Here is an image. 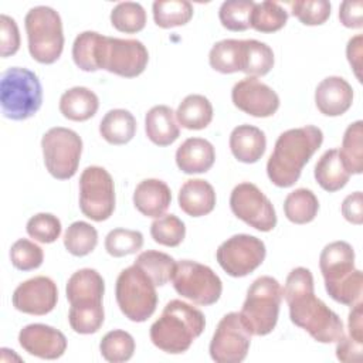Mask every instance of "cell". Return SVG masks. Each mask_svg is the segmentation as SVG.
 Listing matches in <instances>:
<instances>
[{"label": "cell", "instance_id": "obj_1", "mask_svg": "<svg viewBox=\"0 0 363 363\" xmlns=\"http://www.w3.org/2000/svg\"><path fill=\"white\" fill-rule=\"evenodd\" d=\"M282 298L289 306L291 322L306 330L319 343L342 339V319L322 299L315 296L313 275L305 267L294 268L282 288Z\"/></svg>", "mask_w": 363, "mask_h": 363}, {"label": "cell", "instance_id": "obj_2", "mask_svg": "<svg viewBox=\"0 0 363 363\" xmlns=\"http://www.w3.org/2000/svg\"><path fill=\"white\" fill-rule=\"evenodd\" d=\"M322 142L323 132L313 125L282 132L267 162L268 179L278 187L294 186Z\"/></svg>", "mask_w": 363, "mask_h": 363}, {"label": "cell", "instance_id": "obj_3", "mask_svg": "<svg viewBox=\"0 0 363 363\" xmlns=\"http://www.w3.org/2000/svg\"><path fill=\"white\" fill-rule=\"evenodd\" d=\"M206 318L201 311L180 299L166 303L162 315L150 326V340L160 350L180 354L203 333Z\"/></svg>", "mask_w": 363, "mask_h": 363}, {"label": "cell", "instance_id": "obj_4", "mask_svg": "<svg viewBox=\"0 0 363 363\" xmlns=\"http://www.w3.org/2000/svg\"><path fill=\"white\" fill-rule=\"evenodd\" d=\"M43 104V86L38 77L23 67H10L1 72V112L11 121L34 116Z\"/></svg>", "mask_w": 363, "mask_h": 363}, {"label": "cell", "instance_id": "obj_5", "mask_svg": "<svg viewBox=\"0 0 363 363\" xmlns=\"http://www.w3.org/2000/svg\"><path fill=\"white\" fill-rule=\"evenodd\" d=\"M281 302L282 286L275 278L262 275L250 285L238 313L251 336H265L275 329Z\"/></svg>", "mask_w": 363, "mask_h": 363}, {"label": "cell", "instance_id": "obj_6", "mask_svg": "<svg viewBox=\"0 0 363 363\" xmlns=\"http://www.w3.org/2000/svg\"><path fill=\"white\" fill-rule=\"evenodd\" d=\"M30 55L40 64L55 62L64 50L62 21L52 7L35 6L24 18Z\"/></svg>", "mask_w": 363, "mask_h": 363}, {"label": "cell", "instance_id": "obj_7", "mask_svg": "<svg viewBox=\"0 0 363 363\" xmlns=\"http://www.w3.org/2000/svg\"><path fill=\"white\" fill-rule=\"evenodd\" d=\"M115 295L121 312L132 322L147 320L157 306L156 285L136 264L121 271Z\"/></svg>", "mask_w": 363, "mask_h": 363}, {"label": "cell", "instance_id": "obj_8", "mask_svg": "<svg viewBox=\"0 0 363 363\" xmlns=\"http://www.w3.org/2000/svg\"><path fill=\"white\" fill-rule=\"evenodd\" d=\"M44 164L48 173L58 180L71 179L79 164L82 153L81 136L68 128L48 129L41 139Z\"/></svg>", "mask_w": 363, "mask_h": 363}, {"label": "cell", "instance_id": "obj_9", "mask_svg": "<svg viewBox=\"0 0 363 363\" xmlns=\"http://www.w3.org/2000/svg\"><path fill=\"white\" fill-rule=\"evenodd\" d=\"M149 61L147 48L135 38L102 35L98 48V68L123 78L140 75Z\"/></svg>", "mask_w": 363, "mask_h": 363}, {"label": "cell", "instance_id": "obj_10", "mask_svg": "<svg viewBox=\"0 0 363 363\" xmlns=\"http://www.w3.org/2000/svg\"><path fill=\"white\" fill-rule=\"evenodd\" d=\"M172 282L179 295L201 306L216 303L223 292L220 277L210 267L191 259L176 264Z\"/></svg>", "mask_w": 363, "mask_h": 363}, {"label": "cell", "instance_id": "obj_11", "mask_svg": "<svg viewBox=\"0 0 363 363\" xmlns=\"http://www.w3.org/2000/svg\"><path fill=\"white\" fill-rule=\"evenodd\" d=\"M79 208L94 221L108 220L115 210V186L109 172L88 166L79 177Z\"/></svg>", "mask_w": 363, "mask_h": 363}, {"label": "cell", "instance_id": "obj_12", "mask_svg": "<svg viewBox=\"0 0 363 363\" xmlns=\"http://www.w3.org/2000/svg\"><path fill=\"white\" fill-rule=\"evenodd\" d=\"M265 255L264 241L250 234H235L227 238L216 252L218 265L234 278L254 272L264 262Z\"/></svg>", "mask_w": 363, "mask_h": 363}, {"label": "cell", "instance_id": "obj_13", "mask_svg": "<svg viewBox=\"0 0 363 363\" xmlns=\"http://www.w3.org/2000/svg\"><path fill=\"white\" fill-rule=\"evenodd\" d=\"M233 214L250 227L268 233L277 225V213L269 199L250 182L237 184L230 196Z\"/></svg>", "mask_w": 363, "mask_h": 363}, {"label": "cell", "instance_id": "obj_14", "mask_svg": "<svg viewBox=\"0 0 363 363\" xmlns=\"http://www.w3.org/2000/svg\"><path fill=\"white\" fill-rule=\"evenodd\" d=\"M251 333L244 326L238 312L221 318L210 342V356L217 363H240L250 350Z\"/></svg>", "mask_w": 363, "mask_h": 363}, {"label": "cell", "instance_id": "obj_15", "mask_svg": "<svg viewBox=\"0 0 363 363\" xmlns=\"http://www.w3.org/2000/svg\"><path fill=\"white\" fill-rule=\"evenodd\" d=\"M231 101L235 108L255 118L272 116L279 108L278 94L255 77L238 81L233 86Z\"/></svg>", "mask_w": 363, "mask_h": 363}, {"label": "cell", "instance_id": "obj_16", "mask_svg": "<svg viewBox=\"0 0 363 363\" xmlns=\"http://www.w3.org/2000/svg\"><path fill=\"white\" fill-rule=\"evenodd\" d=\"M13 306L28 315H47L58 302V289L48 277H34L21 282L13 292Z\"/></svg>", "mask_w": 363, "mask_h": 363}, {"label": "cell", "instance_id": "obj_17", "mask_svg": "<svg viewBox=\"0 0 363 363\" xmlns=\"http://www.w3.org/2000/svg\"><path fill=\"white\" fill-rule=\"evenodd\" d=\"M18 343L27 353L47 360L61 357L67 349L65 335L44 323L24 326L18 333Z\"/></svg>", "mask_w": 363, "mask_h": 363}, {"label": "cell", "instance_id": "obj_18", "mask_svg": "<svg viewBox=\"0 0 363 363\" xmlns=\"http://www.w3.org/2000/svg\"><path fill=\"white\" fill-rule=\"evenodd\" d=\"M104 278L96 269L92 268H82L74 272L69 277L65 288L67 299L71 308L104 306Z\"/></svg>", "mask_w": 363, "mask_h": 363}, {"label": "cell", "instance_id": "obj_19", "mask_svg": "<svg viewBox=\"0 0 363 363\" xmlns=\"http://www.w3.org/2000/svg\"><path fill=\"white\" fill-rule=\"evenodd\" d=\"M315 104L326 116L343 115L353 104V88L342 77H326L315 89Z\"/></svg>", "mask_w": 363, "mask_h": 363}, {"label": "cell", "instance_id": "obj_20", "mask_svg": "<svg viewBox=\"0 0 363 363\" xmlns=\"http://www.w3.org/2000/svg\"><path fill=\"white\" fill-rule=\"evenodd\" d=\"M319 268L325 286L345 279L354 271V251L346 241H333L320 252Z\"/></svg>", "mask_w": 363, "mask_h": 363}, {"label": "cell", "instance_id": "obj_21", "mask_svg": "<svg viewBox=\"0 0 363 363\" xmlns=\"http://www.w3.org/2000/svg\"><path fill=\"white\" fill-rule=\"evenodd\" d=\"M172 203L169 186L159 179L142 180L133 191V204L146 217H162Z\"/></svg>", "mask_w": 363, "mask_h": 363}, {"label": "cell", "instance_id": "obj_22", "mask_svg": "<svg viewBox=\"0 0 363 363\" xmlns=\"http://www.w3.org/2000/svg\"><path fill=\"white\" fill-rule=\"evenodd\" d=\"M216 160L214 146L203 138H189L176 150V164L186 174L206 173Z\"/></svg>", "mask_w": 363, "mask_h": 363}, {"label": "cell", "instance_id": "obj_23", "mask_svg": "<svg viewBox=\"0 0 363 363\" xmlns=\"http://www.w3.org/2000/svg\"><path fill=\"white\" fill-rule=\"evenodd\" d=\"M230 149L233 156L242 163L258 162L267 149L265 133L252 125H238L231 130Z\"/></svg>", "mask_w": 363, "mask_h": 363}, {"label": "cell", "instance_id": "obj_24", "mask_svg": "<svg viewBox=\"0 0 363 363\" xmlns=\"http://www.w3.org/2000/svg\"><path fill=\"white\" fill-rule=\"evenodd\" d=\"M177 200L187 216L203 217L214 210L216 191L207 180L190 179L180 187Z\"/></svg>", "mask_w": 363, "mask_h": 363}, {"label": "cell", "instance_id": "obj_25", "mask_svg": "<svg viewBox=\"0 0 363 363\" xmlns=\"http://www.w3.org/2000/svg\"><path fill=\"white\" fill-rule=\"evenodd\" d=\"M176 113L167 105L150 108L145 116V130L150 142L157 146L172 145L180 135Z\"/></svg>", "mask_w": 363, "mask_h": 363}, {"label": "cell", "instance_id": "obj_26", "mask_svg": "<svg viewBox=\"0 0 363 363\" xmlns=\"http://www.w3.org/2000/svg\"><path fill=\"white\" fill-rule=\"evenodd\" d=\"M98 108L99 99L96 94L86 86L69 88L60 98V112L69 121H88L96 113Z\"/></svg>", "mask_w": 363, "mask_h": 363}, {"label": "cell", "instance_id": "obj_27", "mask_svg": "<svg viewBox=\"0 0 363 363\" xmlns=\"http://www.w3.org/2000/svg\"><path fill=\"white\" fill-rule=\"evenodd\" d=\"M313 174L318 184L329 193L343 189L350 179V173L343 166L337 149L326 150L319 157Z\"/></svg>", "mask_w": 363, "mask_h": 363}, {"label": "cell", "instance_id": "obj_28", "mask_svg": "<svg viewBox=\"0 0 363 363\" xmlns=\"http://www.w3.org/2000/svg\"><path fill=\"white\" fill-rule=\"evenodd\" d=\"M176 119L179 125L190 130H200L213 121V105L204 95H187L177 106Z\"/></svg>", "mask_w": 363, "mask_h": 363}, {"label": "cell", "instance_id": "obj_29", "mask_svg": "<svg viewBox=\"0 0 363 363\" xmlns=\"http://www.w3.org/2000/svg\"><path fill=\"white\" fill-rule=\"evenodd\" d=\"M99 133L111 145H125L136 133V119L126 109H111L99 123Z\"/></svg>", "mask_w": 363, "mask_h": 363}, {"label": "cell", "instance_id": "obj_30", "mask_svg": "<svg viewBox=\"0 0 363 363\" xmlns=\"http://www.w3.org/2000/svg\"><path fill=\"white\" fill-rule=\"evenodd\" d=\"M272 48L258 40H241V72L248 77L267 75L274 67Z\"/></svg>", "mask_w": 363, "mask_h": 363}, {"label": "cell", "instance_id": "obj_31", "mask_svg": "<svg viewBox=\"0 0 363 363\" xmlns=\"http://www.w3.org/2000/svg\"><path fill=\"white\" fill-rule=\"evenodd\" d=\"M319 210V201L309 189H296L291 191L284 201V213L294 224L311 223Z\"/></svg>", "mask_w": 363, "mask_h": 363}, {"label": "cell", "instance_id": "obj_32", "mask_svg": "<svg viewBox=\"0 0 363 363\" xmlns=\"http://www.w3.org/2000/svg\"><path fill=\"white\" fill-rule=\"evenodd\" d=\"M343 166L350 174L363 172V122L350 123L343 135L342 147L339 150Z\"/></svg>", "mask_w": 363, "mask_h": 363}, {"label": "cell", "instance_id": "obj_33", "mask_svg": "<svg viewBox=\"0 0 363 363\" xmlns=\"http://www.w3.org/2000/svg\"><path fill=\"white\" fill-rule=\"evenodd\" d=\"M133 264L140 267L156 286H163L172 281L177 262L166 252L147 250L140 252Z\"/></svg>", "mask_w": 363, "mask_h": 363}, {"label": "cell", "instance_id": "obj_34", "mask_svg": "<svg viewBox=\"0 0 363 363\" xmlns=\"http://www.w3.org/2000/svg\"><path fill=\"white\" fill-rule=\"evenodd\" d=\"M152 10L156 26L162 28L184 26L193 17V6L186 0H156Z\"/></svg>", "mask_w": 363, "mask_h": 363}, {"label": "cell", "instance_id": "obj_35", "mask_svg": "<svg viewBox=\"0 0 363 363\" xmlns=\"http://www.w3.org/2000/svg\"><path fill=\"white\" fill-rule=\"evenodd\" d=\"M210 67L221 74L241 71V40L227 38L217 41L208 54Z\"/></svg>", "mask_w": 363, "mask_h": 363}, {"label": "cell", "instance_id": "obj_36", "mask_svg": "<svg viewBox=\"0 0 363 363\" xmlns=\"http://www.w3.org/2000/svg\"><path fill=\"white\" fill-rule=\"evenodd\" d=\"M288 21V11L277 1L255 3L251 13V27L259 33H275Z\"/></svg>", "mask_w": 363, "mask_h": 363}, {"label": "cell", "instance_id": "obj_37", "mask_svg": "<svg viewBox=\"0 0 363 363\" xmlns=\"http://www.w3.org/2000/svg\"><path fill=\"white\" fill-rule=\"evenodd\" d=\"M98 244V231L86 221L72 223L64 234V245L67 251L75 257L91 254Z\"/></svg>", "mask_w": 363, "mask_h": 363}, {"label": "cell", "instance_id": "obj_38", "mask_svg": "<svg viewBox=\"0 0 363 363\" xmlns=\"http://www.w3.org/2000/svg\"><path fill=\"white\" fill-rule=\"evenodd\" d=\"M102 34L84 31L78 34L72 44V60L75 65L86 72L98 71V48Z\"/></svg>", "mask_w": 363, "mask_h": 363}, {"label": "cell", "instance_id": "obj_39", "mask_svg": "<svg viewBox=\"0 0 363 363\" xmlns=\"http://www.w3.org/2000/svg\"><path fill=\"white\" fill-rule=\"evenodd\" d=\"M102 357L111 363L128 362L135 352V340L130 333L115 329L108 332L99 343Z\"/></svg>", "mask_w": 363, "mask_h": 363}, {"label": "cell", "instance_id": "obj_40", "mask_svg": "<svg viewBox=\"0 0 363 363\" xmlns=\"http://www.w3.org/2000/svg\"><path fill=\"white\" fill-rule=\"evenodd\" d=\"M111 24L121 33H138L145 28L146 11L140 3H118L111 11Z\"/></svg>", "mask_w": 363, "mask_h": 363}, {"label": "cell", "instance_id": "obj_41", "mask_svg": "<svg viewBox=\"0 0 363 363\" xmlns=\"http://www.w3.org/2000/svg\"><path fill=\"white\" fill-rule=\"evenodd\" d=\"M251 0H227L220 6L218 18L221 26L230 31H245L251 27V13L254 9Z\"/></svg>", "mask_w": 363, "mask_h": 363}, {"label": "cell", "instance_id": "obj_42", "mask_svg": "<svg viewBox=\"0 0 363 363\" xmlns=\"http://www.w3.org/2000/svg\"><path fill=\"white\" fill-rule=\"evenodd\" d=\"M152 238L166 247H177L186 237L184 223L174 214H163L150 224Z\"/></svg>", "mask_w": 363, "mask_h": 363}, {"label": "cell", "instance_id": "obj_43", "mask_svg": "<svg viewBox=\"0 0 363 363\" xmlns=\"http://www.w3.org/2000/svg\"><path fill=\"white\" fill-rule=\"evenodd\" d=\"M143 247V234L136 230L115 228L105 238V250L109 255L121 258L138 252Z\"/></svg>", "mask_w": 363, "mask_h": 363}, {"label": "cell", "instance_id": "obj_44", "mask_svg": "<svg viewBox=\"0 0 363 363\" xmlns=\"http://www.w3.org/2000/svg\"><path fill=\"white\" fill-rule=\"evenodd\" d=\"M325 288L333 301L347 306H353L354 303L362 301L363 274L360 269L354 268V271L349 277L332 285H326Z\"/></svg>", "mask_w": 363, "mask_h": 363}, {"label": "cell", "instance_id": "obj_45", "mask_svg": "<svg viewBox=\"0 0 363 363\" xmlns=\"http://www.w3.org/2000/svg\"><path fill=\"white\" fill-rule=\"evenodd\" d=\"M289 7L292 16L305 26H320L330 16V3L326 0H296Z\"/></svg>", "mask_w": 363, "mask_h": 363}, {"label": "cell", "instance_id": "obj_46", "mask_svg": "<svg viewBox=\"0 0 363 363\" xmlns=\"http://www.w3.org/2000/svg\"><path fill=\"white\" fill-rule=\"evenodd\" d=\"M44 252L35 242L20 238L10 248V261L20 271H31L43 264Z\"/></svg>", "mask_w": 363, "mask_h": 363}, {"label": "cell", "instance_id": "obj_47", "mask_svg": "<svg viewBox=\"0 0 363 363\" xmlns=\"http://www.w3.org/2000/svg\"><path fill=\"white\" fill-rule=\"evenodd\" d=\"M61 221L51 213H38L33 216L26 225L27 234L43 244L54 242L61 234Z\"/></svg>", "mask_w": 363, "mask_h": 363}, {"label": "cell", "instance_id": "obj_48", "mask_svg": "<svg viewBox=\"0 0 363 363\" xmlns=\"http://www.w3.org/2000/svg\"><path fill=\"white\" fill-rule=\"evenodd\" d=\"M0 54L1 57L14 55L20 48V31L14 18L7 14L0 16Z\"/></svg>", "mask_w": 363, "mask_h": 363}, {"label": "cell", "instance_id": "obj_49", "mask_svg": "<svg viewBox=\"0 0 363 363\" xmlns=\"http://www.w3.org/2000/svg\"><path fill=\"white\" fill-rule=\"evenodd\" d=\"M339 20L347 28L363 27V1L346 0L339 7Z\"/></svg>", "mask_w": 363, "mask_h": 363}, {"label": "cell", "instance_id": "obj_50", "mask_svg": "<svg viewBox=\"0 0 363 363\" xmlns=\"http://www.w3.org/2000/svg\"><path fill=\"white\" fill-rule=\"evenodd\" d=\"M342 214L343 217L356 225L363 223V194L362 191H354L345 197L342 203Z\"/></svg>", "mask_w": 363, "mask_h": 363}, {"label": "cell", "instance_id": "obj_51", "mask_svg": "<svg viewBox=\"0 0 363 363\" xmlns=\"http://www.w3.org/2000/svg\"><path fill=\"white\" fill-rule=\"evenodd\" d=\"M362 350H363V343L354 340L350 336L343 335L336 345V357L345 363L359 362L362 359Z\"/></svg>", "mask_w": 363, "mask_h": 363}, {"label": "cell", "instance_id": "obj_52", "mask_svg": "<svg viewBox=\"0 0 363 363\" xmlns=\"http://www.w3.org/2000/svg\"><path fill=\"white\" fill-rule=\"evenodd\" d=\"M362 48H363V35L357 34L354 37H352L347 41V47H346V55H347V61L352 65L356 78L362 82Z\"/></svg>", "mask_w": 363, "mask_h": 363}, {"label": "cell", "instance_id": "obj_53", "mask_svg": "<svg viewBox=\"0 0 363 363\" xmlns=\"http://www.w3.org/2000/svg\"><path fill=\"white\" fill-rule=\"evenodd\" d=\"M363 303L362 301L354 303L352 306V311L349 312V319H347V329H349V336L353 337L354 340L363 343Z\"/></svg>", "mask_w": 363, "mask_h": 363}]
</instances>
